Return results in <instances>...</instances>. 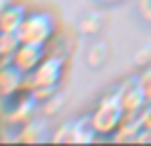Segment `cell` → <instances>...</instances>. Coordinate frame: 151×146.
I'll use <instances>...</instances> for the list:
<instances>
[{
  "mask_svg": "<svg viewBox=\"0 0 151 146\" xmlns=\"http://www.w3.org/2000/svg\"><path fill=\"white\" fill-rule=\"evenodd\" d=\"M27 15H30L27 3H20V0H12V3H8V5L3 8V12H0V32L17 35Z\"/></svg>",
  "mask_w": 151,
  "mask_h": 146,
  "instance_id": "cell-8",
  "label": "cell"
},
{
  "mask_svg": "<svg viewBox=\"0 0 151 146\" xmlns=\"http://www.w3.org/2000/svg\"><path fill=\"white\" fill-rule=\"evenodd\" d=\"M50 141H60V144H89V141H99L97 131L92 129L89 117H79V119H70V122L60 124L57 129L50 134Z\"/></svg>",
  "mask_w": 151,
  "mask_h": 146,
  "instance_id": "cell-5",
  "label": "cell"
},
{
  "mask_svg": "<svg viewBox=\"0 0 151 146\" xmlns=\"http://www.w3.org/2000/svg\"><path fill=\"white\" fill-rule=\"evenodd\" d=\"M116 92L119 97H122L124 106H127V111H141L144 106L149 104V97H146V89H144L139 74H127L122 82L116 84Z\"/></svg>",
  "mask_w": 151,
  "mask_h": 146,
  "instance_id": "cell-7",
  "label": "cell"
},
{
  "mask_svg": "<svg viewBox=\"0 0 151 146\" xmlns=\"http://www.w3.org/2000/svg\"><path fill=\"white\" fill-rule=\"evenodd\" d=\"M8 3H12V0H0V12H3V8H5Z\"/></svg>",
  "mask_w": 151,
  "mask_h": 146,
  "instance_id": "cell-13",
  "label": "cell"
},
{
  "mask_svg": "<svg viewBox=\"0 0 151 146\" xmlns=\"http://www.w3.org/2000/svg\"><path fill=\"white\" fill-rule=\"evenodd\" d=\"M47 55H50V45L20 40V42H17V47H15V52H12V57H10V62H12L15 67H20L25 74H30Z\"/></svg>",
  "mask_w": 151,
  "mask_h": 146,
  "instance_id": "cell-6",
  "label": "cell"
},
{
  "mask_svg": "<svg viewBox=\"0 0 151 146\" xmlns=\"http://www.w3.org/2000/svg\"><path fill=\"white\" fill-rule=\"evenodd\" d=\"M17 37L25 42H42V45H52L60 37V20L50 10H30L25 17Z\"/></svg>",
  "mask_w": 151,
  "mask_h": 146,
  "instance_id": "cell-4",
  "label": "cell"
},
{
  "mask_svg": "<svg viewBox=\"0 0 151 146\" xmlns=\"http://www.w3.org/2000/svg\"><path fill=\"white\" fill-rule=\"evenodd\" d=\"M139 8H141L144 20H149V22H151V0H139Z\"/></svg>",
  "mask_w": 151,
  "mask_h": 146,
  "instance_id": "cell-11",
  "label": "cell"
},
{
  "mask_svg": "<svg viewBox=\"0 0 151 146\" xmlns=\"http://www.w3.org/2000/svg\"><path fill=\"white\" fill-rule=\"evenodd\" d=\"M40 106H42V101L37 99L35 89L25 82L20 89H15L12 94L0 99V122L20 126L25 122H30V119H35L40 114Z\"/></svg>",
  "mask_w": 151,
  "mask_h": 146,
  "instance_id": "cell-3",
  "label": "cell"
},
{
  "mask_svg": "<svg viewBox=\"0 0 151 146\" xmlns=\"http://www.w3.org/2000/svg\"><path fill=\"white\" fill-rule=\"evenodd\" d=\"M141 122H144V129H149V131H151V101L141 109Z\"/></svg>",
  "mask_w": 151,
  "mask_h": 146,
  "instance_id": "cell-10",
  "label": "cell"
},
{
  "mask_svg": "<svg viewBox=\"0 0 151 146\" xmlns=\"http://www.w3.org/2000/svg\"><path fill=\"white\" fill-rule=\"evenodd\" d=\"M127 106H124L122 97H119L116 87H111V89H106L102 97L97 99V104L92 106V111L87 114L89 117V124L92 129L97 131L99 139H111L119 131V126L124 124V119H127Z\"/></svg>",
  "mask_w": 151,
  "mask_h": 146,
  "instance_id": "cell-2",
  "label": "cell"
},
{
  "mask_svg": "<svg viewBox=\"0 0 151 146\" xmlns=\"http://www.w3.org/2000/svg\"><path fill=\"white\" fill-rule=\"evenodd\" d=\"M25 82H27V74L20 67H15L10 60L0 62V99L12 94L15 89H20Z\"/></svg>",
  "mask_w": 151,
  "mask_h": 146,
  "instance_id": "cell-9",
  "label": "cell"
},
{
  "mask_svg": "<svg viewBox=\"0 0 151 146\" xmlns=\"http://www.w3.org/2000/svg\"><path fill=\"white\" fill-rule=\"evenodd\" d=\"M102 5H114V3H119V0H99Z\"/></svg>",
  "mask_w": 151,
  "mask_h": 146,
  "instance_id": "cell-12",
  "label": "cell"
},
{
  "mask_svg": "<svg viewBox=\"0 0 151 146\" xmlns=\"http://www.w3.org/2000/svg\"><path fill=\"white\" fill-rule=\"evenodd\" d=\"M67 65H70V57L67 55L50 50V55L27 74V84L35 89L40 101H45L52 94L60 92L62 82H65V74H67Z\"/></svg>",
  "mask_w": 151,
  "mask_h": 146,
  "instance_id": "cell-1",
  "label": "cell"
}]
</instances>
